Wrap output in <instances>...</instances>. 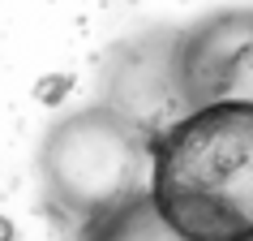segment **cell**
Segmentation results:
<instances>
[{
    "label": "cell",
    "mask_w": 253,
    "mask_h": 241,
    "mask_svg": "<svg viewBox=\"0 0 253 241\" xmlns=\"http://www.w3.org/2000/svg\"><path fill=\"white\" fill-rule=\"evenodd\" d=\"M82 241H185V237L163 224V215L155 211L150 194H137V198L116 202L112 211L94 215L86 224Z\"/></svg>",
    "instance_id": "277c9868"
},
{
    "label": "cell",
    "mask_w": 253,
    "mask_h": 241,
    "mask_svg": "<svg viewBox=\"0 0 253 241\" xmlns=\"http://www.w3.org/2000/svg\"><path fill=\"white\" fill-rule=\"evenodd\" d=\"M43 168L52 194L86 211V220L150 189V147L112 112H82L56 125L43 147Z\"/></svg>",
    "instance_id": "7a4b0ae2"
},
{
    "label": "cell",
    "mask_w": 253,
    "mask_h": 241,
    "mask_svg": "<svg viewBox=\"0 0 253 241\" xmlns=\"http://www.w3.org/2000/svg\"><path fill=\"white\" fill-rule=\"evenodd\" d=\"M146 194L185 241H253V104L180 117L150 147Z\"/></svg>",
    "instance_id": "6da1fadb"
},
{
    "label": "cell",
    "mask_w": 253,
    "mask_h": 241,
    "mask_svg": "<svg viewBox=\"0 0 253 241\" xmlns=\"http://www.w3.org/2000/svg\"><path fill=\"white\" fill-rule=\"evenodd\" d=\"M172 86L189 112L253 104V9H227L176 35Z\"/></svg>",
    "instance_id": "3957f363"
}]
</instances>
